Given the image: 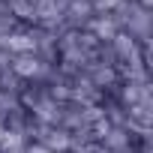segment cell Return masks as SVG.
Here are the masks:
<instances>
[{"label": "cell", "instance_id": "2", "mask_svg": "<svg viewBox=\"0 0 153 153\" xmlns=\"http://www.w3.org/2000/svg\"><path fill=\"white\" fill-rule=\"evenodd\" d=\"M0 135H3V117H0Z\"/></svg>", "mask_w": 153, "mask_h": 153}, {"label": "cell", "instance_id": "1", "mask_svg": "<svg viewBox=\"0 0 153 153\" xmlns=\"http://www.w3.org/2000/svg\"><path fill=\"white\" fill-rule=\"evenodd\" d=\"M150 3H153V0H141V6H144V9H150Z\"/></svg>", "mask_w": 153, "mask_h": 153}]
</instances>
